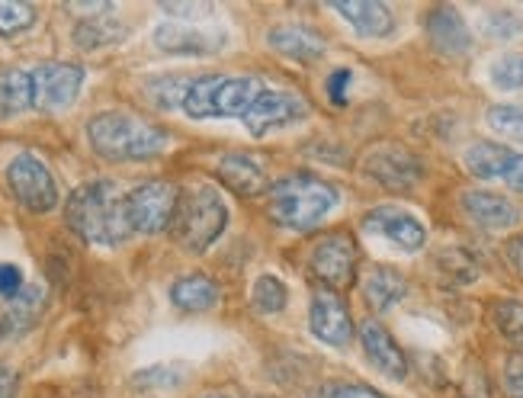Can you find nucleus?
I'll list each match as a JSON object with an SVG mask.
<instances>
[{
    "label": "nucleus",
    "instance_id": "nucleus-10",
    "mask_svg": "<svg viewBox=\"0 0 523 398\" xmlns=\"http://www.w3.org/2000/svg\"><path fill=\"white\" fill-rule=\"evenodd\" d=\"M305 116H309V103H305L299 94H292V90H264L241 122L248 126L254 139H264V135H270V132L296 126V122Z\"/></svg>",
    "mask_w": 523,
    "mask_h": 398
},
{
    "label": "nucleus",
    "instance_id": "nucleus-14",
    "mask_svg": "<svg viewBox=\"0 0 523 398\" xmlns=\"http://www.w3.org/2000/svg\"><path fill=\"white\" fill-rule=\"evenodd\" d=\"M155 45L167 55H193V58H206L212 52H219L225 45V33H215V29L203 26H190V23H161L155 29Z\"/></svg>",
    "mask_w": 523,
    "mask_h": 398
},
{
    "label": "nucleus",
    "instance_id": "nucleus-30",
    "mask_svg": "<svg viewBox=\"0 0 523 398\" xmlns=\"http://www.w3.org/2000/svg\"><path fill=\"white\" fill-rule=\"evenodd\" d=\"M36 23V7L20 0H0V36H20Z\"/></svg>",
    "mask_w": 523,
    "mask_h": 398
},
{
    "label": "nucleus",
    "instance_id": "nucleus-42",
    "mask_svg": "<svg viewBox=\"0 0 523 398\" xmlns=\"http://www.w3.org/2000/svg\"><path fill=\"white\" fill-rule=\"evenodd\" d=\"M203 398H228V395H203Z\"/></svg>",
    "mask_w": 523,
    "mask_h": 398
},
{
    "label": "nucleus",
    "instance_id": "nucleus-38",
    "mask_svg": "<svg viewBox=\"0 0 523 398\" xmlns=\"http://www.w3.org/2000/svg\"><path fill=\"white\" fill-rule=\"evenodd\" d=\"M350 81H353V74L350 68H337L331 78H328V97L334 106H344L347 103V90H350Z\"/></svg>",
    "mask_w": 523,
    "mask_h": 398
},
{
    "label": "nucleus",
    "instance_id": "nucleus-9",
    "mask_svg": "<svg viewBox=\"0 0 523 398\" xmlns=\"http://www.w3.org/2000/svg\"><path fill=\"white\" fill-rule=\"evenodd\" d=\"M363 174L369 180H376L379 187L402 193V190H414L424 180V164L405 145L386 142V145H376V148L366 151Z\"/></svg>",
    "mask_w": 523,
    "mask_h": 398
},
{
    "label": "nucleus",
    "instance_id": "nucleus-5",
    "mask_svg": "<svg viewBox=\"0 0 523 398\" xmlns=\"http://www.w3.org/2000/svg\"><path fill=\"white\" fill-rule=\"evenodd\" d=\"M225 225H228V206L215 187L199 183V187H190L180 193V203H177L174 222H171V235L183 251H190V254L209 251L212 244L222 238Z\"/></svg>",
    "mask_w": 523,
    "mask_h": 398
},
{
    "label": "nucleus",
    "instance_id": "nucleus-1",
    "mask_svg": "<svg viewBox=\"0 0 523 398\" xmlns=\"http://www.w3.org/2000/svg\"><path fill=\"white\" fill-rule=\"evenodd\" d=\"M65 219L74 235L103 248H116L132 235L126 222V193L113 180H94L74 190Z\"/></svg>",
    "mask_w": 523,
    "mask_h": 398
},
{
    "label": "nucleus",
    "instance_id": "nucleus-15",
    "mask_svg": "<svg viewBox=\"0 0 523 398\" xmlns=\"http://www.w3.org/2000/svg\"><path fill=\"white\" fill-rule=\"evenodd\" d=\"M427 39L434 42V49L446 58H463L472 49V33L466 20L459 17V10L453 7H434L424 17Z\"/></svg>",
    "mask_w": 523,
    "mask_h": 398
},
{
    "label": "nucleus",
    "instance_id": "nucleus-16",
    "mask_svg": "<svg viewBox=\"0 0 523 398\" xmlns=\"http://www.w3.org/2000/svg\"><path fill=\"white\" fill-rule=\"evenodd\" d=\"M463 209L475 225L488 228V232H507V228H514L520 222V209L511 199L501 193H491V190L463 193Z\"/></svg>",
    "mask_w": 523,
    "mask_h": 398
},
{
    "label": "nucleus",
    "instance_id": "nucleus-41",
    "mask_svg": "<svg viewBox=\"0 0 523 398\" xmlns=\"http://www.w3.org/2000/svg\"><path fill=\"white\" fill-rule=\"evenodd\" d=\"M507 260H511V267L523 277V235L507 241Z\"/></svg>",
    "mask_w": 523,
    "mask_h": 398
},
{
    "label": "nucleus",
    "instance_id": "nucleus-36",
    "mask_svg": "<svg viewBox=\"0 0 523 398\" xmlns=\"http://www.w3.org/2000/svg\"><path fill=\"white\" fill-rule=\"evenodd\" d=\"M164 13H171L177 23H187V20H206L215 13L212 4H161Z\"/></svg>",
    "mask_w": 523,
    "mask_h": 398
},
{
    "label": "nucleus",
    "instance_id": "nucleus-11",
    "mask_svg": "<svg viewBox=\"0 0 523 398\" xmlns=\"http://www.w3.org/2000/svg\"><path fill=\"white\" fill-rule=\"evenodd\" d=\"M309 270L318 283L331 289H344L353 283V270H357V244L347 232H334L325 241H318L309 254Z\"/></svg>",
    "mask_w": 523,
    "mask_h": 398
},
{
    "label": "nucleus",
    "instance_id": "nucleus-29",
    "mask_svg": "<svg viewBox=\"0 0 523 398\" xmlns=\"http://www.w3.org/2000/svg\"><path fill=\"white\" fill-rule=\"evenodd\" d=\"M190 81L193 78H155L148 81V97L158 110H177V106H183Z\"/></svg>",
    "mask_w": 523,
    "mask_h": 398
},
{
    "label": "nucleus",
    "instance_id": "nucleus-27",
    "mask_svg": "<svg viewBox=\"0 0 523 398\" xmlns=\"http://www.w3.org/2000/svg\"><path fill=\"white\" fill-rule=\"evenodd\" d=\"M289 302V289L280 277H273V273H264V277H257L254 289H251V305L260 312V315H276L283 312Z\"/></svg>",
    "mask_w": 523,
    "mask_h": 398
},
{
    "label": "nucleus",
    "instance_id": "nucleus-20",
    "mask_svg": "<svg viewBox=\"0 0 523 398\" xmlns=\"http://www.w3.org/2000/svg\"><path fill=\"white\" fill-rule=\"evenodd\" d=\"M267 45L276 49L286 58H296V61H318L325 55V39H321L315 29L302 26V23H283V26H273L267 33Z\"/></svg>",
    "mask_w": 523,
    "mask_h": 398
},
{
    "label": "nucleus",
    "instance_id": "nucleus-25",
    "mask_svg": "<svg viewBox=\"0 0 523 398\" xmlns=\"http://www.w3.org/2000/svg\"><path fill=\"white\" fill-rule=\"evenodd\" d=\"M26 110H33V78H29V71H0V122Z\"/></svg>",
    "mask_w": 523,
    "mask_h": 398
},
{
    "label": "nucleus",
    "instance_id": "nucleus-26",
    "mask_svg": "<svg viewBox=\"0 0 523 398\" xmlns=\"http://www.w3.org/2000/svg\"><path fill=\"white\" fill-rule=\"evenodd\" d=\"M119 39H126V26L116 20H106V17H90L74 29V42H78V49H87V52L113 45Z\"/></svg>",
    "mask_w": 523,
    "mask_h": 398
},
{
    "label": "nucleus",
    "instance_id": "nucleus-33",
    "mask_svg": "<svg viewBox=\"0 0 523 398\" xmlns=\"http://www.w3.org/2000/svg\"><path fill=\"white\" fill-rule=\"evenodd\" d=\"M520 29H523V20L517 17V13H511V10L485 13V33L491 39H514V36H520Z\"/></svg>",
    "mask_w": 523,
    "mask_h": 398
},
{
    "label": "nucleus",
    "instance_id": "nucleus-19",
    "mask_svg": "<svg viewBox=\"0 0 523 398\" xmlns=\"http://www.w3.org/2000/svg\"><path fill=\"white\" fill-rule=\"evenodd\" d=\"M215 174L238 196H260L264 190H270V177L254 155H238V151L235 155H225L219 167H215Z\"/></svg>",
    "mask_w": 523,
    "mask_h": 398
},
{
    "label": "nucleus",
    "instance_id": "nucleus-24",
    "mask_svg": "<svg viewBox=\"0 0 523 398\" xmlns=\"http://www.w3.org/2000/svg\"><path fill=\"white\" fill-rule=\"evenodd\" d=\"M514 158H517L514 151L498 145V142H475V145L466 148V155H463L469 174L479 177V180H498V177L504 180L507 167L514 164Z\"/></svg>",
    "mask_w": 523,
    "mask_h": 398
},
{
    "label": "nucleus",
    "instance_id": "nucleus-35",
    "mask_svg": "<svg viewBox=\"0 0 523 398\" xmlns=\"http://www.w3.org/2000/svg\"><path fill=\"white\" fill-rule=\"evenodd\" d=\"M23 289H26L23 270L17 264H0V296L10 302V299H17Z\"/></svg>",
    "mask_w": 523,
    "mask_h": 398
},
{
    "label": "nucleus",
    "instance_id": "nucleus-40",
    "mask_svg": "<svg viewBox=\"0 0 523 398\" xmlns=\"http://www.w3.org/2000/svg\"><path fill=\"white\" fill-rule=\"evenodd\" d=\"M17 386H20L17 373L7 370V366H0V398H13L17 395Z\"/></svg>",
    "mask_w": 523,
    "mask_h": 398
},
{
    "label": "nucleus",
    "instance_id": "nucleus-28",
    "mask_svg": "<svg viewBox=\"0 0 523 398\" xmlns=\"http://www.w3.org/2000/svg\"><path fill=\"white\" fill-rule=\"evenodd\" d=\"M495 325L504 341H511L514 347H523V302H517V299L495 302Z\"/></svg>",
    "mask_w": 523,
    "mask_h": 398
},
{
    "label": "nucleus",
    "instance_id": "nucleus-7",
    "mask_svg": "<svg viewBox=\"0 0 523 398\" xmlns=\"http://www.w3.org/2000/svg\"><path fill=\"white\" fill-rule=\"evenodd\" d=\"M7 187L26 212H52L58 206V183L49 164L36 155H17L7 164Z\"/></svg>",
    "mask_w": 523,
    "mask_h": 398
},
{
    "label": "nucleus",
    "instance_id": "nucleus-32",
    "mask_svg": "<svg viewBox=\"0 0 523 398\" xmlns=\"http://www.w3.org/2000/svg\"><path fill=\"white\" fill-rule=\"evenodd\" d=\"M491 84L501 90H520L523 87V52L514 55H501L495 65H491Z\"/></svg>",
    "mask_w": 523,
    "mask_h": 398
},
{
    "label": "nucleus",
    "instance_id": "nucleus-2",
    "mask_svg": "<svg viewBox=\"0 0 523 398\" xmlns=\"http://www.w3.org/2000/svg\"><path fill=\"white\" fill-rule=\"evenodd\" d=\"M87 139H90V148H94L103 161H113V164L151 161L171 148V135L161 126L135 113H119V110L90 119Z\"/></svg>",
    "mask_w": 523,
    "mask_h": 398
},
{
    "label": "nucleus",
    "instance_id": "nucleus-23",
    "mask_svg": "<svg viewBox=\"0 0 523 398\" xmlns=\"http://www.w3.org/2000/svg\"><path fill=\"white\" fill-rule=\"evenodd\" d=\"M405 293H408V283L402 273L392 267H373L363 280V296L369 302V309H376V312L392 309L395 302L405 299Z\"/></svg>",
    "mask_w": 523,
    "mask_h": 398
},
{
    "label": "nucleus",
    "instance_id": "nucleus-12",
    "mask_svg": "<svg viewBox=\"0 0 523 398\" xmlns=\"http://www.w3.org/2000/svg\"><path fill=\"white\" fill-rule=\"evenodd\" d=\"M309 328L318 341H325L331 347H347L353 338V321L344 299L334 293V289H318L312 296V309H309Z\"/></svg>",
    "mask_w": 523,
    "mask_h": 398
},
{
    "label": "nucleus",
    "instance_id": "nucleus-17",
    "mask_svg": "<svg viewBox=\"0 0 523 398\" xmlns=\"http://www.w3.org/2000/svg\"><path fill=\"white\" fill-rule=\"evenodd\" d=\"M331 10L344 17L353 33L363 39H386L395 29L392 10L386 4H376V0H334Z\"/></svg>",
    "mask_w": 523,
    "mask_h": 398
},
{
    "label": "nucleus",
    "instance_id": "nucleus-31",
    "mask_svg": "<svg viewBox=\"0 0 523 398\" xmlns=\"http://www.w3.org/2000/svg\"><path fill=\"white\" fill-rule=\"evenodd\" d=\"M485 119H488L491 129L504 135V139L523 142V110H520V106H511V103L491 106Z\"/></svg>",
    "mask_w": 523,
    "mask_h": 398
},
{
    "label": "nucleus",
    "instance_id": "nucleus-34",
    "mask_svg": "<svg viewBox=\"0 0 523 398\" xmlns=\"http://www.w3.org/2000/svg\"><path fill=\"white\" fill-rule=\"evenodd\" d=\"M318 398H386V395H379L369 386H357V382H328V386H321Z\"/></svg>",
    "mask_w": 523,
    "mask_h": 398
},
{
    "label": "nucleus",
    "instance_id": "nucleus-4",
    "mask_svg": "<svg viewBox=\"0 0 523 398\" xmlns=\"http://www.w3.org/2000/svg\"><path fill=\"white\" fill-rule=\"evenodd\" d=\"M260 78H232V74H203L187 87L180 110L190 119H244L264 94Z\"/></svg>",
    "mask_w": 523,
    "mask_h": 398
},
{
    "label": "nucleus",
    "instance_id": "nucleus-21",
    "mask_svg": "<svg viewBox=\"0 0 523 398\" xmlns=\"http://www.w3.org/2000/svg\"><path fill=\"white\" fill-rule=\"evenodd\" d=\"M42 305H45V289L39 283H26L23 293L17 299H10L4 315H0V338H17V334L33 328Z\"/></svg>",
    "mask_w": 523,
    "mask_h": 398
},
{
    "label": "nucleus",
    "instance_id": "nucleus-8",
    "mask_svg": "<svg viewBox=\"0 0 523 398\" xmlns=\"http://www.w3.org/2000/svg\"><path fill=\"white\" fill-rule=\"evenodd\" d=\"M33 110L58 113L78 100L84 87V68L71 65V61H42L33 71Z\"/></svg>",
    "mask_w": 523,
    "mask_h": 398
},
{
    "label": "nucleus",
    "instance_id": "nucleus-6",
    "mask_svg": "<svg viewBox=\"0 0 523 398\" xmlns=\"http://www.w3.org/2000/svg\"><path fill=\"white\" fill-rule=\"evenodd\" d=\"M180 190L167 180H145L126 193V222L132 235H161L171 228Z\"/></svg>",
    "mask_w": 523,
    "mask_h": 398
},
{
    "label": "nucleus",
    "instance_id": "nucleus-22",
    "mask_svg": "<svg viewBox=\"0 0 523 398\" xmlns=\"http://www.w3.org/2000/svg\"><path fill=\"white\" fill-rule=\"evenodd\" d=\"M219 299V283L206 277V273H187V277H180L171 286V302L183 312H209L219 305Z\"/></svg>",
    "mask_w": 523,
    "mask_h": 398
},
{
    "label": "nucleus",
    "instance_id": "nucleus-39",
    "mask_svg": "<svg viewBox=\"0 0 523 398\" xmlns=\"http://www.w3.org/2000/svg\"><path fill=\"white\" fill-rule=\"evenodd\" d=\"M504 183H507V187H511L514 193H523V155H517V158H514V164L507 167Z\"/></svg>",
    "mask_w": 523,
    "mask_h": 398
},
{
    "label": "nucleus",
    "instance_id": "nucleus-13",
    "mask_svg": "<svg viewBox=\"0 0 523 398\" xmlns=\"http://www.w3.org/2000/svg\"><path fill=\"white\" fill-rule=\"evenodd\" d=\"M363 232L389 238L402 251H421L427 241V228L398 206H376L363 219Z\"/></svg>",
    "mask_w": 523,
    "mask_h": 398
},
{
    "label": "nucleus",
    "instance_id": "nucleus-37",
    "mask_svg": "<svg viewBox=\"0 0 523 398\" xmlns=\"http://www.w3.org/2000/svg\"><path fill=\"white\" fill-rule=\"evenodd\" d=\"M504 392H507V398H523V354L507 360V366H504Z\"/></svg>",
    "mask_w": 523,
    "mask_h": 398
},
{
    "label": "nucleus",
    "instance_id": "nucleus-18",
    "mask_svg": "<svg viewBox=\"0 0 523 398\" xmlns=\"http://www.w3.org/2000/svg\"><path fill=\"white\" fill-rule=\"evenodd\" d=\"M360 341L366 357L373 360V366L389 379H405L408 376V360L402 354V347L395 344V338L379 325V321H366L360 328Z\"/></svg>",
    "mask_w": 523,
    "mask_h": 398
},
{
    "label": "nucleus",
    "instance_id": "nucleus-3",
    "mask_svg": "<svg viewBox=\"0 0 523 398\" xmlns=\"http://www.w3.org/2000/svg\"><path fill=\"white\" fill-rule=\"evenodd\" d=\"M337 199L341 193L315 174H286L270 183L267 212L283 228H312L337 206Z\"/></svg>",
    "mask_w": 523,
    "mask_h": 398
}]
</instances>
